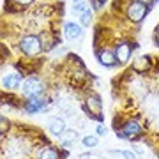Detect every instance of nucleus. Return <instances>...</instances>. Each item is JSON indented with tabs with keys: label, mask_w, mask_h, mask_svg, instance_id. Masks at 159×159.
<instances>
[{
	"label": "nucleus",
	"mask_w": 159,
	"mask_h": 159,
	"mask_svg": "<svg viewBox=\"0 0 159 159\" xmlns=\"http://www.w3.org/2000/svg\"><path fill=\"white\" fill-rule=\"evenodd\" d=\"M20 50L27 57H37L41 51H43V44H41L39 35L29 34V35H25V37H21V41H20Z\"/></svg>",
	"instance_id": "1"
},
{
	"label": "nucleus",
	"mask_w": 159,
	"mask_h": 159,
	"mask_svg": "<svg viewBox=\"0 0 159 159\" xmlns=\"http://www.w3.org/2000/svg\"><path fill=\"white\" fill-rule=\"evenodd\" d=\"M150 57H147V55H145V57H138L136 60H134V62H133V69H134V71H136V73H145V71H148V69H150Z\"/></svg>",
	"instance_id": "12"
},
{
	"label": "nucleus",
	"mask_w": 159,
	"mask_h": 159,
	"mask_svg": "<svg viewBox=\"0 0 159 159\" xmlns=\"http://www.w3.org/2000/svg\"><path fill=\"white\" fill-rule=\"evenodd\" d=\"M80 159H90V154H81V156H80Z\"/></svg>",
	"instance_id": "21"
},
{
	"label": "nucleus",
	"mask_w": 159,
	"mask_h": 159,
	"mask_svg": "<svg viewBox=\"0 0 159 159\" xmlns=\"http://www.w3.org/2000/svg\"><path fill=\"white\" fill-rule=\"evenodd\" d=\"M7 129H9V120L6 117H0V133L2 131H7Z\"/></svg>",
	"instance_id": "18"
},
{
	"label": "nucleus",
	"mask_w": 159,
	"mask_h": 159,
	"mask_svg": "<svg viewBox=\"0 0 159 159\" xmlns=\"http://www.w3.org/2000/svg\"><path fill=\"white\" fill-rule=\"evenodd\" d=\"M142 134V125L138 120H127L122 127H120V136L127 138V140H134L136 136Z\"/></svg>",
	"instance_id": "5"
},
{
	"label": "nucleus",
	"mask_w": 159,
	"mask_h": 159,
	"mask_svg": "<svg viewBox=\"0 0 159 159\" xmlns=\"http://www.w3.org/2000/svg\"><path fill=\"white\" fill-rule=\"evenodd\" d=\"M39 159H60V156H58V150H55V148H51V147H46L41 150Z\"/></svg>",
	"instance_id": "14"
},
{
	"label": "nucleus",
	"mask_w": 159,
	"mask_h": 159,
	"mask_svg": "<svg viewBox=\"0 0 159 159\" xmlns=\"http://www.w3.org/2000/svg\"><path fill=\"white\" fill-rule=\"evenodd\" d=\"M119 154L120 156H124L125 159H136V156H134L133 152H129V150H119Z\"/></svg>",
	"instance_id": "19"
},
{
	"label": "nucleus",
	"mask_w": 159,
	"mask_h": 159,
	"mask_svg": "<svg viewBox=\"0 0 159 159\" xmlns=\"http://www.w3.org/2000/svg\"><path fill=\"white\" fill-rule=\"evenodd\" d=\"M97 134H99V136H104V134H106V127H104V125H97Z\"/></svg>",
	"instance_id": "20"
},
{
	"label": "nucleus",
	"mask_w": 159,
	"mask_h": 159,
	"mask_svg": "<svg viewBox=\"0 0 159 159\" xmlns=\"http://www.w3.org/2000/svg\"><path fill=\"white\" fill-rule=\"evenodd\" d=\"M74 6H80V4H83V0H73Z\"/></svg>",
	"instance_id": "23"
},
{
	"label": "nucleus",
	"mask_w": 159,
	"mask_h": 159,
	"mask_svg": "<svg viewBox=\"0 0 159 159\" xmlns=\"http://www.w3.org/2000/svg\"><path fill=\"white\" fill-rule=\"evenodd\" d=\"M85 108H87V111H89V115H92L94 119H101V115H102L101 97L97 96V94H90L85 101Z\"/></svg>",
	"instance_id": "4"
},
{
	"label": "nucleus",
	"mask_w": 159,
	"mask_h": 159,
	"mask_svg": "<svg viewBox=\"0 0 159 159\" xmlns=\"http://www.w3.org/2000/svg\"><path fill=\"white\" fill-rule=\"evenodd\" d=\"M64 34L69 41H80L83 37V29L80 27L78 23H66L64 27Z\"/></svg>",
	"instance_id": "8"
},
{
	"label": "nucleus",
	"mask_w": 159,
	"mask_h": 159,
	"mask_svg": "<svg viewBox=\"0 0 159 159\" xmlns=\"http://www.w3.org/2000/svg\"><path fill=\"white\" fill-rule=\"evenodd\" d=\"M97 143H99L97 136H92V134H89V136H83V138H81V145H83V147H87V148L97 147Z\"/></svg>",
	"instance_id": "15"
},
{
	"label": "nucleus",
	"mask_w": 159,
	"mask_h": 159,
	"mask_svg": "<svg viewBox=\"0 0 159 159\" xmlns=\"http://www.w3.org/2000/svg\"><path fill=\"white\" fill-rule=\"evenodd\" d=\"M48 129H50L51 134H55V136H62V133L66 131V120L60 119V117H53V119L48 122Z\"/></svg>",
	"instance_id": "11"
},
{
	"label": "nucleus",
	"mask_w": 159,
	"mask_h": 159,
	"mask_svg": "<svg viewBox=\"0 0 159 159\" xmlns=\"http://www.w3.org/2000/svg\"><path fill=\"white\" fill-rule=\"evenodd\" d=\"M154 39H156V44L159 46V29H157V32H156V37H154Z\"/></svg>",
	"instance_id": "22"
},
{
	"label": "nucleus",
	"mask_w": 159,
	"mask_h": 159,
	"mask_svg": "<svg viewBox=\"0 0 159 159\" xmlns=\"http://www.w3.org/2000/svg\"><path fill=\"white\" fill-rule=\"evenodd\" d=\"M148 12V4H143L140 0H131L125 7V16L133 23H140Z\"/></svg>",
	"instance_id": "2"
},
{
	"label": "nucleus",
	"mask_w": 159,
	"mask_h": 159,
	"mask_svg": "<svg viewBox=\"0 0 159 159\" xmlns=\"http://www.w3.org/2000/svg\"><path fill=\"white\" fill-rule=\"evenodd\" d=\"M21 89H23V94H25V96L35 97V96H39V94H43L44 85H43V81H41L37 76H29V78L23 80Z\"/></svg>",
	"instance_id": "3"
},
{
	"label": "nucleus",
	"mask_w": 159,
	"mask_h": 159,
	"mask_svg": "<svg viewBox=\"0 0 159 159\" xmlns=\"http://www.w3.org/2000/svg\"><path fill=\"white\" fill-rule=\"evenodd\" d=\"M78 138V133L74 129H66L60 136V142H62L64 147H71V143H74V140Z\"/></svg>",
	"instance_id": "13"
},
{
	"label": "nucleus",
	"mask_w": 159,
	"mask_h": 159,
	"mask_svg": "<svg viewBox=\"0 0 159 159\" xmlns=\"http://www.w3.org/2000/svg\"><path fill=\"white\" fill-rule=\"evenodd\" d=\"M152 2H157V0H152Z\"/></svg>",
	"instance_id": "24"
},
{
	"label": "nucleus",
	"mask_w": 159,
	"mask_h": 159,
	"mask_svg": "<svg viewBox=\"0 0 159 159\" xmlns=\"http://www.w3.org/2000/svg\"><path fill=\"white\" fill-rule=\"evenodd\" d=\"M113 53H115V57H117V60H119V64H127L131 58V53H133V46L127 41H122V43H119V44L115 46Z\"/></svg>",
	"instance_id": "6"
},
{
	"label": "nucleus",
	"mask_w": 159,
	"mask_h": 159,
	"mask_svg": "<svg viewBox=\"0 0 159 159\" xmlns=\"http://www.w3.org/2000/svg\"><path fill=\"white\" fill-rule=\"evenodd\" d=\"M21 83H23V78L20 73H9L2 78V87L7 89V90H16Z\"/></svg>",
	"instance_id": "7"
},
{
	"label": "nucleus",
	"mask_w": 159,
	"mask_h": 159,
	"mask_svg": "<svg viewBox=\"0 0 159 159\" xmlns=\"http://www.w3.org/2000/svg\"><path fill=\"white\" fill-rule=\"evenodd\" d=\"M97 60L104 66V67H113L115 64H117V57H115L113 51L106 50V48H102V50H97Z\"/></svg>",
	"instance_id": "9"
},
{
	"label": "nucleus",
	"mask_w": 159,
	"mask_h": 159,
	"mask_svg": "<svg viewBox=\"0 0 159 159\" xmlns=\"http://www.w3.org/2000/svg\"><path fill=\"white\" fill-rule=\"evenodd\" d=\"M9 2H12V4H16L20 7H27L30 4H34V0H9Z\"/></svg>",
	"instance_id": "17"
},
{
	"label": "nucleus",
	"mask_w": 159,
	"mask_h": 159,
	"mask_svg": "<svg viewBox=\"0 0 159 159\" xmlns=\"http://www.w3.org/2000/svg\"><path fill=\"white\" fill-rule=\"evenodd\" d=\"M44 106H46V101L41 99L39 96L29 97V101L25 102V111H27V113H37L41 110H44Z\"/></svg>",
	"instance_id": "10"
},
{
	"label": "nucleus",
	"mask_w": 159,
	"mask_h": 159,
	"mask_svg": "<svg viewBox=\"0 0 159 159\" xmlns=\"http://www.w3.org/2000/svg\"><path fill=\"white\" fill-rule=\"evenodd\" d=\"M80 21H81V25H90L92 23V11H89V9H85V11L81 12V16H80Z\"/></svg>",
	"instance_id": "16"
}]
</instances>
